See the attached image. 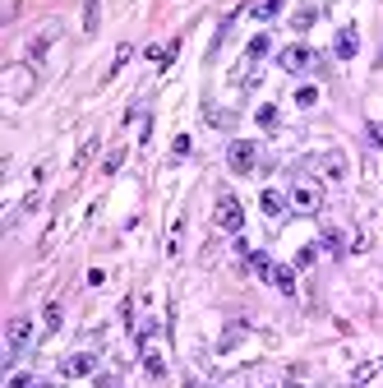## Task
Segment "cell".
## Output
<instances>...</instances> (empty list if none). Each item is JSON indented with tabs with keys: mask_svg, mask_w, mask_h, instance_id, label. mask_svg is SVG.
<instances>
[{
	"mask_svg": "<svg viewBox=\"0 0 383 388\" xmlns=\"http://www.w3.org/2000/svg\"><path fill=\"white\" fill-rule=\"evenodd\" d=\"M98 19H102V0H88V10H83V33H98Z\"/></svg>",
	"mask_w": 383,
	"mask_h": 388,
	"instance_id": "obj_13",
	"label": "cell"
},
{
	"mask_svg": "<svg viewBox=\"0 0 383 388\" xmlns=\"http://www.w3.org/2000/svg\"><path fill=\"white\" fill-rule=\"evenodd\" d=\"M42 319H46V333H55V328H60V305H55V300L46 305V314H42Z\"/></svg>",
	"mask_w": 383,
	"mask_h": 388,
	"instance_id": "obj_16",
	"label": "cell"
},
{
	"mask_svg": "<svg viewBox=\"0 0 383 388\" xmlns=\"http://www.w3.org/2000/svg\"><path fill=\"white\" fill-rule=\"evenodd\" d=\"M309 23H314V10H300V14H296V28H300V33H305Z\"/></svg>",
	"mask_w": 383,
	"mask_h": 388,
	"instance_id": "obj_25",
	"label": "cell"
},
{
	"mask_svg": "<svg viewBox=\"0 0 383 388\" xmlns=\"http://www.w3.org/2000/svg\"><path fill=\"white\" fill-rule=\"evenodd\" d=\"M323 245H328L332 255H342V232H328V236H323Z\"/></svg>",
	"mask_w": 383,
	"mask_h": 388,
	"instance_id": "obj_24",
	"label": "cell"
},
{
	"mask_svg": "<svg viewBox=\"0 0 383 388\" xmlns=\"http://www.w3.org/2000/svg\"><path fill=\"white\" fill-rule=\"evenodd\" d=\"M286 199H291V208H296V213H305V218H314V213L323 208V185H318V180H296Z\"/></svg>",
	"mask_w": 383,
	"mask_h": 388,
	"instance_id": "obj_1",
	"label": "cell"
},
{
	"mask_svg": "<svg viewBox=\"0 0 383 388\" xmlns=\"http://www.w3.org/2000/svg\"><path fill=\"white\" fill-rule=\"evenodd\" d=\"M259 125H277V107H259Z\"/></svg>",
	"mask_w": 383,
	"mask_h": 388,
	"instance_id": "obj_23",
	"label": "cell"
},
{
	"mask_svg": "<svg viewBox=\"0 0 383 388\" xmlns=\"http://www.w3.org/2000/svg\"><path fill=\"white\" fill-rule=\"evenodd\" d=\"M33 388H51V384H33Z\"/></svg>",
	"mask_w": 383,
	"mask_h": 388,
	"instance_id": "obj_30",
	"label": "cell"
},
{
	"mask_svg": "<svg viewBox=\"0 0 383 388\" xmlns=\"http://www.w3.org/2000/svg\"><path fill=\"white\" fill-rule=\"evenodd\" d=\"M10 388H33V379H28V375H14V379H10Z\"/></svg>",
	"mask_w": 383,
	"mask_h": 388,
	"instance_id": "obj_28",
	"label": "cell"
},
{
	"mask_svg": "<svg viewBox=\"0 0 383 388\" xmlns=\"http://www.w3.org/2000/svg\"><path fill=\"white\" fill-rule=\"evenodd\" d=\"M365 379H374V366L365 361V366H356V384H365Z\"/></svg>",
	"mask_w": 383,
	"mask_h": 388,
	"instance_id": "obj_27",
	"label": "cell"
},
{
	"mask_svg": "<svg viewBox=\"0 0 383 388\" xmlns=\"http://www.w3.org/2000/svg\"><path fill=\"white\" fill-rule=\"evenodd\" d=\"M60 370H65L69 379H83V375H93V370H98V356L79 352V356H69V361H65V366H60Z\"/></svg>",
	"mask_w": 383,
	"mask_h": 388,
	"instance_id": "obj_7",
	"label": "cell"
},
{
	"mask_svg": "<svg viewBox=\"0 0 383 388\" xmlns=\"http://www.w3.org/2000/svg\"><path fill=\"white\" fill-rule=\"evenodd\" d=\"M263 51H268V37H263V33H259V37H254V42H250V55H254V60H259V55H263Z\"/></svg>",
	"mask_w": 383,
	"mask_h": 388,
	"instance_id": "obj_22",
	"label": "cell"
},
{
	"mask_svg": "<svg viewBox=\"0 0 383 388\" xmlns=\"http://www.w3.org/2000/svg\"><path fill=\"white\" fill-rule=\"evenodd\" d=\"M28 337H33V319H23V314H19V319H10V333H5V347H10V361H14V356L23 352V347H28Z\"/></svg>",
	"mask_w": 383,
	"mask_h": 388,
	"instance_id": "obj_5",
	"label": "cell"
},
{
	"mask_svg": "<svg viewBox=\"0 0 383 388\" xmlns=\"http://www.w3.org/2000/svg\"><path fill=\"white\" fill-rule=\"evenodd\" d=\"M332 51H337V60H351V55L361 51V33H356V28H342V33H337V46H332Z\"/></svg>",
	"mask_w": 383,
	"mask_h": 388,
	"instance_id": "obj_8",
	"label": "cell"
},
{
	"mask_svg": "<svg viewBox=\"0 0 383 388\" xmlns=\"http://www.w3.org/2000/svg\"><path fill=\"white\" fill-rule=\"evenodd\" d=\"M259 208L268 213V218H282V213L291 208V199H286L282 189H263V194H259Z\"/></svg>",
	"mask_w": 383,
	"mask_h": 388,
	"instance_id": "obj_6",
	"label": "cell"
},
{
	"mask_svg": "<svg viewBox=\"0 0 383 388\" xmlns=\"http://www.w3.org/2000/svg\"><path fill=\"white\" fill-rule=\"evenodd\" d=\"M217 227H222V232H231V236L245 227V208H241L236 194H222V199H217Z\"/></svg>",
	"mask_w": 383,
	"mask_h": 388,
	"instance_id": "obj_3",
	"label": "cell"
},
{
	"mask_svg": "<svg viewBox=\"0 0 383 388\" xmlns=\"http://www.w3.org/2000/svg\"><path fill=\"white\" fill-rule=\"evenodd\" d=\"M273 287L282 291V296H296V273H291V268H282V264H277V268H273Z\"/></svg>",
	"mask_w": 383,
	"mask_h": 388,
	"instance_id": "obj_11",
	"label": "cell"
},
{
	"mask_svg": "<svg viewBox=\"0 0 383 388\" xmlns=\"http://www.w3.org/2000/svg\"><path fill=\"white\" fill-rule=\"evenodd\" d=\"M309 264H314V250H309V245H305V250H300V255H296V268H309Z\"/></svg>",
	"mask_w": 383,
	"mask_h": 388,
	"instance_id": "obj_26",
	"label": "cell"
},
{
	"mask_svg": "<svg viewBox=\"0 0 383 388\" xmlns=\"http://www.w3.org/2000/svg\"><path fill=\"white\" fill-rule=\"evenodd\" d=\"M175 51H180V42H166L162 51H157V46H153V51H148V60H153L157 69H166V65H171V60H175Z\"/></svg>",
	"mask_w": 383,
	"mask_h": 388,
	"instance_id": "obj_12",
	"label": "cell"
},
{
	"mask_svg": "<svg viewBox=\"0 0 383 388\" xmlns=\"http://www.w3.org/2000/svg\"><path fill=\"white\" fill-rule=\"evenodd\" d=\"M365 139H370L374 148H383V125H370V130H365Z\"/></svg>",
	"mask_w": 383,
	"mask_h": 388,
	"instance_id": "obj_21",
	"label": "cell"
},
{
	"mask_svg": "<svg viewBox=\"0 0 383 388\" xmlns=\"http://www.w3.org/2000/svg\"><path fill=\"white\" fill-rule=\"evenodd\" d=\"M98 388H121V379H107V375H102V379H98Z\"/></svg>",
	"mask_w": 383,
	"mask_h": 388,
	"instance_id": "obj_29",
	"label": "cell"
},
{
	"mask_svg": "<svg viewBox=\"0 0 383 388\" xmlns=\"http://www.w3.org/2000/svg\"><path fill=\"white\" fill-rule=\"evenodd\" d=\"M180 232H185V222H175V227H171V245H166V255H180Z\"/></svg>",
	"mask_w": 383,
	"mask_h": 388,
	"instance_id": "obj_18",
	"label": "cell"
},
{
	"mask_svg": "<svg viewBox=\"0 0 383 388\" xmlns=\"http://www.w3.org/2000/svg\"><path fill=\"white\" fill-rule=\"evenodd\" d=\"M282 5H286V0H254L250 14H254L259 23H268V19H277V14H282Z\"/></svg>",
	"mask_w": 383,
	"mask_h": 388,
	"instance_id": "obj_10",
	"label": "cell"
},
{
	"mask_svg": "<svg viewBox=\"0 0 383 388\" xmlns=\"http://www.w3.org/2000/svg\"><path fill=\"white\" fill-rule=\"evenodd\" d=\"M250 264H254V273H259V277H273V259H268V255H250Z\"/></svg>",
	"mask_w": 383,
	"mask_h": 388,
	"instance_id": "obj_15",
	"label": "cell"
},
{
	"mask_svg": "<svg viewBox=\"0 0 383 388\" xmlns=\"http://www.w3.org/2000/svg\"><path fill=\"white\" fill-rule=\"evenodd\" d=\"M318 171H323L328 180H342V176H347V157H342V153H323V157H318Z\"/></svg>",
	"mask_w": 383,
	"mask_h": 388,
	"instance_id": "obj_9",
	"label": "cell"
},
{
	"mask_svg": "<svg viewBox=\"0 0 383 388\" xmlns=\"http://www.w3.org/2000/svg\"><path fill=\"white\" fill-rule=\"evenodd\" d=\"M143 366H148V375H153V379H162V375H166V361H162L157 352H143Z\"/></svg>",
	"mask_w": 383,
	"mask_h": 388,
	"instance_id": "obj_14",
	"label": "cell"
},
{
	"mask_svg": "<svg viewBox=\"0 0 383 388\" xmlns=\"http://www.w3.org/2000/svg\"><path fill=\"white\" fill-rule=\"evenodd\" d=\"M241 337H245V323H231V333H227V337H222V352H227V347H236V342H241Z\"/></svg>",
	"mask_w": 383,
	"mask_h": 388,
	"instance_id": "obj_17",
	"label": "cell"
},
{
	"mask_svg": "<svg viewBox=\"0 0 383 388\" xmlns=\"http://www.w3.org/2000/svg\"><path fill=\"white\" fill-rule=\"evenodd\" d=\"M227 162H231V171H236V176H250L254 162H259V144H250V139H236V144L227 148Z\"/></svg>",
	"mask_w": 383,
	"mask_h": 388,
	"instance_id": "obj_2",
	"label": "cell"
},
{
	"mask_svg": "<svg viewBox=\"0 0 383 388\" xmlns=\"http://www.w3.org/2000/svg\"><path fill=\"white\" fill-rule=\"evenodd\" d=\"M121 162H125V148H116V153L107 157V166H102V171H107V176H111V171H116V166H121Z\"/></svg>",
	"mask_w": 383,
	"mask_h": 388,
	"instance_id": "obj_20",
	"label": "cell"
},
{
	"mask_svg": "<svg viewBox=\"0 0 383 388\" xmlns=\"http://www.w3.org/2000/svg\"><path fill=\"white\" fill-rule=\"evenodd\" d=\"M314 102H318L314 88H300V93H296V107H314Z\"/></svg>",
	"mask_w": 383,
	"mask_h": 388,
	"instance_id": "obj_19",
	"label": "cell"
},
{
	"mask_svg": "<svg viewBox=\"0 0 383 388\" xmlns=\"http://www.w3.org/2000/svg\"><path fill=\"white\" fill-rule=\"evenodd\" d=\"M314 60H318V55L309 51V46H286V51L277 55V65H282L286 74H305V69L314 65Z\"/></svg>",
	"mask_w": 383,
	"mask_h": 388,
	"instance_id": "obj_4",
	"label": "cell"
}]
</instances>
